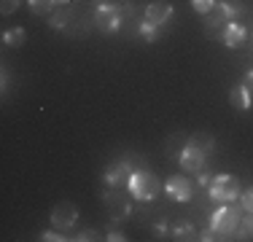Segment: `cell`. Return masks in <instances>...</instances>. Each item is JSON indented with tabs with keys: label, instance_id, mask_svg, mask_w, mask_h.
I'll use <instances>...</instances> for the list:
<instances>
[{
	"label": "cell",
	"instance_id": "1",
	"mask_svg": "<svg viewBox=\"0 0 253 242\" xmlns=\"http://www.w3.org/2000/svg\"><path fill=\"white\" fill-rule=\"evenodd\" d=\"M159 189H162L159 178L146 167H137L129 178V186H126V191H129L137 202H151L156 194H159Z\"/></svg>",
	"mask_w": 253,
	"mask_h": 242
},
{
	"label": "cell",
	"instance_id": "2",
	"mask_svg": "<svg viewBox=\"0 0 253 242\" xmlns=\"http://www.w3.org/2000/svg\"><path fill=\"white\" fill-rule=\"evenodd\" d=\"M240 221H243V213H240V207H237L234 202H229V204H224V207H218V210L213 213V221H210V226H213L224 240H229V234H237Z\"/></svg>",
	"mask_w": 253,
	"mask_h": 242
},
{
	"label": "cell",
	"instance_id": "3",
	"mask_svg": "<svg viewBox=\"0 0 253 242\" xmlns=\"http://www.w3.org/2000/svg\"><path fill=\"white\" fill-rule=\"evenodd\" d=\"M243 189H240V180L234 175H218V178L210 183V199L221 204H229V202H237Z\"/></svg>",
	"mask_w": 253,
	"mask_h": 242
},
{
	"label": "cell",
	"instance_id": "4",
	"mask_svg": "<svg viewBox=\"0 0 253 242\" xmlns=\"http://www.w3.org/2000/svg\"><path fill=\"white\" fill-rule=\"evenodd\" d=\"M229 22H232V8H229V3H215L213 8L208 11L205 33H208V35H218V30H224Z\"/></svg>",
	"mask_w": 253,
	"mask_h": 242
},
{
	"label": "cell",
	"instance_id": "5",
	"mask_svg": "<svg viewBox=\"0 0 253 242\" xmlns=\"http://www.w3.org/2000/svg\"><path fill=\"white\" fill-rule=\"evenodd\" d=\"M78 221V210L73 202H59L51 207V223L54 229H62V232H68L70 226H76Z\"/></svg>",
	"mask_w": 253,
	"mask_h": 242
},
{
	"label": "cell",
	"instance_id": "6",
	"mask_svg": "<svg viewBox=\"0 0 253 242\" xmlns=\"http://www.w3.org/2000/svg\"><path fill=\"white\" fill-rule=\"evenodd\" d=\"M102 202H105L108 215H111L113 221H124V218H129V199H126L122 191H105L102 194Z\"/></svg>",
	"mask_w": 253,
	"mask_h": 242
},
{
	"label": "cell",
	"instance_id": "7",
	"mask_svg": "<svg viewBox=\"0 0 253 242\" xmlns=\"http://www.w3.org/2000/svg\"><path fill=\"white\" fill-rule=\"evenodd\" d=\"M132 164L126 159L116 161V164H111L105 169V183L111 186V189H124V186H129V178H132Z\"/></svg>",
	"mask_w": 253,
	"mask_h": 242
},
{
	"label": "cell",
	"instance_id": "8",
	"mask_svg": "<svg viewBox=\"0 0 253 242\" xmlns=\"http://www.w3.org/2000/svg\"><path fill=\"white\" fill-rule=\"evenodd\" d=\"M94 22H97V27L102 33H116L119 24H122V8H116V5H100L94 11Z\"/></svg>",
	"mask_w": 253,
	"mask_h": 242
},
{
	"label": "cell",
	"instance_id": "9",
	"mask_svg": "<svg viewBox=\"0 0 253 242\" xmlns=\"http://www.w3.org/2000/svg\"><path fill=\"white\" fill-rule=\"evenodd\" d=\"M178 164L183 172H200V169H205V154L200 148L186 143V148L180 151V156H178Z\"/></svg>",
	"mask_w": 253,
	"mask_h": 242
},
{
	"label": "cell",
	"instance_id": "10",
	"mask_svg": "<svg viewBox=\"0 0 253 242\" xmlns=\"http://www.w3.org/2000/svg\"><path fill=\"white\" fill-rule=\"evenodd\" d=\"M165 191H167V197L175 199V202H189L191 199V183H189V178H183V175H172V178L165 183Z\"/></svg>",
	"mask_w": 253,
	"mask_h": 242
},
{
	"label": "cell",
	"instance_id": "11",
	"mask_svg": "<svg viewBox=\"0 0 253 242\" xmlns=\"http://www.w3.org/2000/svg\"><path fill=\"white\" fill-rule=\"evenodd\" d=\"M170 16H172V5H167V3H151L146 8V22L156 24V27H162L165 22H170Z\"/></svg>",
	"mask_w": 253,
	"mask_h": 242
},
{
	"label": "cell",
	"instance_id": "12",
	"mask_svg": "<svg viewBox=\"0 0 253 242\" xmlns=\"http://www.w3.org/2000/svg\"><path fill=\"white\" fill-rule=\"evenodd\" d=\"M245 27L243 24H237V22H229L226 27H224V43L229 48H234V46H243L245 43Z\"/></svg>",
	"mask_w": 253,
	"mask_h": 242
},
{
	"label": "cell",
	"instance_id": "13",
	"mask_svg": "<svg viewBox=\"0 0 253 242\" xmlns=\"http://www.w3.org/2000/svg\"><path fill=\"white\" fill-rule=\"evenodd\" d=\"M251 92L245 83H240V86H232V92H229V102H232V108H237V111H248L251 108Z\"/></svg>",
	"mask_w": 253,
	"mask_h": 242
},
{
	"label": "cell",
	"instance_id": "14",
	"mask_svg": "<svg viewBox=\"0 0 253 242\" xmlns=\"http://www.w3.org/2000/svg\"><path fill=\"white\" fill-rule=\"evenodd\" d=\"M189 145L200 148L202 154H210V151L215 148V140H213V135H208V132H194V135L189 137Z\"/></svg>",
	"mask_w": 253,
	"mask_h": 242
},
{
	"label": "cell",
	"instance_id": "15",
	"mask_svg": "<svg viewBox=\"0 0 253 242\" xmlns=\"http://www.w3.org/2000/svg\"><path fill=\"white\" fill-rule=\"evenodd\" d=\"M70 19H73V8H70V5H62L59 11H54V14L49 16V27H54V30L68 27Z\"/></svg>",
	"mask_w": 253,
	"mask_h": 242
},
{
	"label": "cell",
	"instance_id": "16",
	"mask_svg": "<svg viewBox=\"0 0 253 242\" xmlns=\"http://www.w3.org/2000/svg\"><path fill=\"white\" fill-rule=\"evenodd\" d=\"M54 5H57V0H30V11L38 16H51Z\"/></svg>",
	"mask_w": 253,
	"mask_h": 242
},
{
	"label": "cell",
	"instance_id": "17",
	"mask_svg": "<svg viewBox=\"0 0 253 242\" xmlns=\"http://www.w3.org/2000/svg\"><path fill=\"white\" fill-rule=\"evenodd\" d=\"M25 40H27V33H25L22 27L8 30V33L3 35V43H5V46H25Z\"/></svg>",
	"mask_w": 253,
	"mask_h": 242
},
{
	"label": "cell",
	"instance_id": "18",
	"mask_svg": "<svg viewBox=\"0 0 253 242\" xmlns=\"http://www.w3.org/2000/svg\"><path fill=\"white\" fill-rule=\"evenodd\" d=\"M248 237H253V213L243 215L240 229H237V240H248Z\"/></svg>",
	"mask_w": 253,
	"mask_h": 242
},
{
	"label": "cell",
	"instance_id": "19",
	"mask_svg": "<svg viewBox=\"0 0 253 242\" xmlns=\"http://www.w3.org/2000/svg\"><path fill=\"white\" fill-rule=\"evenodd\" d=\"M194 237V226L191 223H178L175 232H172V240H191Z\"/></svg>",
	"mask_w": 253,
	"mask_h": 242
},
{
	"label": "cell",
	"instance_id": "20",
	"mask_svg": "<svg viewBox=\"0 0 253 242\" xmlns=\"http://www.w3.org/2000/svg\"><path fill=\"white\" fill-rule=\"evenodd\" d=\"M140 33H143V38L151 43V40H156V24H151V22H140Z\"/></svg>",
	"mask_w": 253,
	"mask_h": 242
},
{
	"label": "cell",
	"instance_id": "21",
	"mask_svg": "<svg viewBox=\"0 0 253 242\" xmlns=\"http://www.w3.org/2000/svg\"><path fill=\"white\" fill-rule=\"evenodd\" d=\"M240 202H243V210H245V213H253V189L240 194Z\"/></svg>",
	"mask_w": 253,
	"mask_h": 242
},
{
	"label": "cell",
	"instance_id": "22",
	"mask_svg": "<svg viewBox=\"0 0 253 242\" xmlns=\"http://www.w3.org/2000/svg\"><path fill=\"white\" fill-rule=\"evenodd\" d=\"M19 3H22V0H3V3H0V11H3V16L14 14V11L19 8Z\"/></svg>",
	"mask_w": 253,
	"mask_h": 242
},
{
	"label": "cell",
	"instance_id": "23",
	"mask_svg": "<svg viewBox=\"0 0 253 242\" xmlns=\"http://www.w3.org/2000/svg\"><path fill=\"white\" fill-rule=\"evenodd\" d=\"M41 240L43 242H62V240H70V237H62V229H59V232H43Z\"/></svg>",
	"mask_w": 253,
	"mask_h": 242
},
{
	"label": "cell",
	"instance_id": "24",
	"mask_svg": "<svg viewBox=\"0 0 253 242\" xmlns=\"http://www.w3.org/2000/svg\"><path fill=\"white\" fill-rule=\"evenodd\" d=\"M200 240H205V242H215V240H224V237H221V234L215 232L213 226H210V229H205V232L200 234Z\"/></svg>",
	"mask_w": 253,
	"mask_h": 242
},
{
	"label": "cell",
	"instance_id": "25",
	"mask_svg": "<svg viewBox=\"0 0 253 242\" xmlns=\"http://www.w3.org/2000/svg\"><path fill=\"white\" fill-rule=\"evenodd\" d=\"M100 237H102L100 232H94V229H86V232H81L76 240H81V242H92V240H100Z\"/></svg>",
	"mask_w": 253,
	"mask_h": 242
},
{
	"label": "cell",
	"instance_id": "26",
	"mask_svg": "<svg viewBox=\"0 0 253 242\" xmlns=\"http://www.w3.org/2000/svg\"><path fill=\"white\" fill-rule=\"evenodd\" d=\"M213 5H215V0H194V8L200 11V14H208Z\"/></svg>",
	"mask_w": 253,
	"mask_h": 242
},
{
	"label": "cell",
	"instance_id": "27",
	"mask_svg": "<svg viewBox=\"0 0 253 242\" xmlns=\"http://www.w3.org/2000/svg\"><path fill=\"white\" fill-rule=\"evenodd\" d=\"M105 240H111V242H122V240H126V237H124L122 232H111V234H108Z\"/></svg>",
	"mask_w": 253,
	"mask_h": 242
},
{
	"label": "cell",
	"instance_id": "28",
	"mask_svg": "<svg viewBox=\"0 0 253 242\" xmlns=\"http://www.w3.org/2000/svg\"><path fill=\"white\" fill-rule=\"evenodd\" d=\"M243 83L248 86V92L253 94V73H248V76H245V81H243Z\"/></svg>",
	"mask_w": 253,
	"mask_h": 242
},
{
	"label": "cell",
	"instance_id": "29",
	"mask_svg": "<svg viewBox=\"0 0 253 242\" xmlns=\"http://www.w3.org/2000/svg\"><path fill=\"white\" fill-rule=\"evenodd\" d=\"M208 180H210V178H208V172H205V169H200V183H202V186H208Z\"/></svg>",
	"mask_w": 253,
	"mask_h": 242
},
{
	"label": "cell",
	"instance_id": "30",
	"mask_svg": "<svg viewBox=\"0 0 253 242\" xmlns=\"http://www.w3.org/2000/svg\"><path fill=\"white\" fill-rule=\"evenodd\" d=\"M70 3V0H57V5H68Z\"/></svg>",
	"mask_w": 253,
	"mask_h": 242
}]
</instances>
